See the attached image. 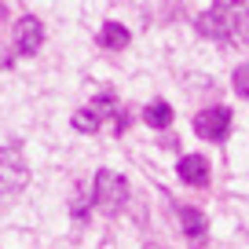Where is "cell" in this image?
Returning <instances> with one entry per match:
<instances>
[{
	"instance_id": "6da1fadb",
	"label": "cell",
	"mask_w": 249,
	"mask_h": 249,
	"mask_svg": "<svg viewBox=\"0 0 249 249\" xmlns=\"http://www.w3.org/2000/svg\"><path fill=\"white\" fill-rule=\"evenodd\" d=\"M195 30L205 40L249 48V4H227V8L213 4L209 11H202L195 18Z\"/></svg>"
},
{
	"instance_id": "7a4b0ae2",
	"label": "cell",
	"mask_w": 249,
	"mask_h": 249,
	"mask_svg": "<svg viewBox=\"0 0 249 249\" xmlns=\"http://www.w3.org/2000/svg\"><path fill=\"white\" fill-rule=\"evenodd\" d=\"M107 121H110V132H114V136H124V128H128V114H124V107L117 103L114 88H103L88 107H81L77 114L70 117L73 128H77V132H88V136H95Z\"/></svg>"
},
{
	"instance_id": "3957f363",
	"label": "cell",
	"mask_w": 249,
	"mask_h": 249,
	"mask_svg": "<svg viewBox=\"0 0 249 249\" xmlns=\"http://www.w3.org/2000/svg\"><path fill=\"white\" fill-rule=\"evenodd\" d=\"M124 202H128V179L114 169H99L92 179V205L103 216H117Z\"/></svg>"
},
{
	"instance_id": "277c9868",
	"label": "cell",
	"mask_w": 249,
	"mask_h": 249,
	"mask_svg": "<svg viewBox=\"0 0 249 249\" xmlns=\"http://www.w3.org/2000/svg\"><path fill=\"white\" fill-rule=\"evenodd\" d=\"M26 183H30V165L22 158V147L18 143L0 147V202L4 195H18Z\"/></svg>"
},
{
	"instance_id": "5b68a950",
	"label": "cell",
	"mask_w": 249,
	"mask_h": 249,
	"mask_svg": "<svg viewBox=\"0 0 249 249\" xmlns=\"http://www.w3.org/2000/svg\"><path fill=\"white\" fill-rule=\"evenodd\" d=\"M231 124H234V114L227 107H209L202 114H195V136L205 143H224L231 136Z\"/></svg>"
},
{
	"instance_id": "8992f818",
	"label": "cell",
	"mask_w": 249,
	"mask_h": 249,
	"mask_svg": "<svg viewBox=\"0 0 249 249\" xmlns=\"http://www.w3.org/2000/svg\"><path fill=\"white\" fill-rule=\"evenodd\" d=\"M44 44V26L37 15H22L11 30V48L15 55H37V48Z\"/></svg>"
},
{
	"instance_id": "52a82bcc",
	"label": "cell",
	"mask_w": 249,
	"mask_h": 249,
	"mask_svg": "<svg viewBox=\"0 0 249 249\" xmlns=\"http://www.w3.org/2000/svg\"><path fill=\"white\" fill-rule=\"evenodd\" d=\"M176 172H179V179H183L187 187H198V191H205L209 187V161H205L202 154H183L176 161Z\"/></svg>"
},
{
	"instance_id": "ba28073f",
	"label": "cell",
	"mask_w": 249,
	"mask_h": 249,
	"mask_svg": "<svg viewBox=\"0 0 249 249\" xmlns=\"http://www.w3.org/2000/svg\"><path fill=\"white\" fill-rule=\"evenodd\" d=\"M176 220L183 224V231H187V238L195 242H205V231H209V220H205V213L202 209H191V205H176Z\"/></svg>"
},
{
	"instance_id": "9c48e42d",
	"label": "cell",
	"mask_w": 249,
	"mask_h": 249,
	"mask_svg": "<svg viewBox=\"0 0 249 249\" xmlns=\"http://www.w3.org/2000/svg\"><path fill=\"white\" fill-rule=\"evenodd\" d=\"M128 40H132V33L124 30L121 22H103V30L95 33V44H99L103 52H124Z\"/></svg>"
},
{
	"instance_id": "30bf717a",
	"label": "cell",
	"mask_w": 249,
	"mask_h": 249,
	"mask_svg": "<svg viewBox=\"0 0 249 249\" xmlns=\"http://www.w3.org/2000/svg\"><path fill=\"white\" fill-rule=\"evenodd\" d=\"M143 124H147V128H154V132L169 128V124H172V107H169L165 99L147 103V107H143Z\"/></svg>"
},
{
	"instance_id": "8fae6325",
	"label": "cell",
	"mask_w": 249,
	"mask_h": 249,
	"mask_svg": "<svg viewBox=\"0 0 249 249\" xmlns=\"http://www.w3.org/2000/svg\"><path fill=\"white\" fill-rule=\"evenodd\" d=\"M231 81H234V92H238L242 99H249V62H242L238 70H234Z\"/></svg>"
},
{
	"instance_id": "7c38bea8",
	"label": "cell",
	"mask_w": 249,
	"mask_h": 249,
	"mask_svg": "<svg viewBox=\"0 0 249 249\" xmlns=\"http://www.w3.org/2000/svg\"><path fill=\"white\" fill-rule=\"evenodd\" d=\"M4 66H11V55L8 52H0V70H4Z\"/></svg>"
},
{
	"instance_id": "4fadbf2b",
	"label": "cell",
	"mask_w": 249,
	"mask_h": 249,
	"mask_svg": "<svg viewBox=\"0 0 249 249\" xmlns=\"http://www.w3.org/2000/svg\"><path fill=\"white\" fill-rule=\"evenodd\" d=\"M213 4H220V8H227V4H238V0H213Z\"/></svg>"
},
{
	"instance_id": "5bb4252c",
	"label": "cell",
	"mask_w": 249,
	"mask_h": 249,
	"mask_svg": "<svg viewBox=\"0 0 249 249\" xmlns=\"http://www.w3.org/2000/svg\"><path fill=\"white\" fill-rule=\"evenodd\" d=\"M0 18H4V8H0Z\"/></svg>"
}]
</instances>
